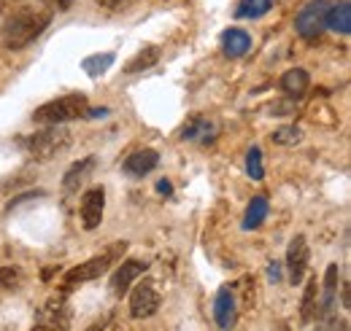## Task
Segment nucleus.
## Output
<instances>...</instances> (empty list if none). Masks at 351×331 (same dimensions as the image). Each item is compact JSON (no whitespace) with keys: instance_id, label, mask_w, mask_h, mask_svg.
<instances>
[{"instance_id":"c85d7f7f","label":"nucleus","mask_w":351,"mask_h":331,"mask_svg":"<svg viewBox=\"0 0 351 331\" xmlns=\"http://www.w3.org/2000/svg\"><path fill=\"white\" fill-rule=\"evenodd\" d=\"M267 272H270V278H273V283H276V280L281 278V267H278V264H270V267H267Z\"/></svg>"},{"instance_id":"7ed1b4c3","label":"nucleus","mask_w":351,"mask_h":331,"mask_svg":"<svg viewBox=\"0 0 351 331\" xmlns=\"http://www.w3.org/2000/svg\"><path fill=\"white\" fill-rule=\"evenodd\" d=\"M89 114L87 97L84 94H65L60 100H51L41 105L33 114V122L38 124H62V122H73V119H84Z\"/></svg>"},{"instance_id":"b1692460","label":"nucleus","mask_w":351,"mask_h":331,"mask_svg":"<svg viewBox=\"0 0 351 331\" xmlns=\"http://www.w3.org/2000/svg\"><path fill=\"white\" fill-rule=\"evenodd\" d=\"M300 140H303V132L298 127H281L273 132V143H278V146H295Z\"/></svg>"},{"instance_id":"ddd939ff","label":"nucleus","mask_w":351,"mask_h":331,"mask_svg":"<svg viewBox=\"0 0 351 331\" xmlns=\"http://www.w3.org/2000/svg\"><path fill=\"white\" fill-rule=\"evenodd\" d=\"M335 289H338V267L330 264L327 267V278H324V296H322V304H316V315L319 318H330L332 310H335ZM313 315V318H316Z\"/></svg>"},{"instance_id":"393cba45","label":"nucleus","mask_w":351,"mask_h":331,"mask_svg":"<svg viewBox=\"0 0 351 331\" xmlns=\"http://www.w3.org/2000/svg\"><path fill=\"white\" fill-rule=\"evenodd\" d=\"M22 283V272L16 267H0V289L14 291Z\"/></svg>"},{"instance_id":"f8f14e48","label":"nucleus","mask_w":351,"mask_h":331,"mask_svg":"<svg viewBox=\"0 0 351 331\" xmlns=\"http://www.w3.org/2000/svg\"><path fill=\"white\" fill-rule=\"evenodd\" d=\"M160 165V154L152 151V148H143V151H135L125 159V172L132 178H143L146 172H152L154 167Z\"/></svg>"},{"instance_id":"7c9ffc66","label":"nucleus","mask_w":351,"mask_h":331,"mask_svg":"<svg viewBox=\"0 0 351 331\" xmlns=\"http://www.w3.org/2000/svg\"><path fill=\"white\" fill-rule=\"evenodd\" d=\"M103 329H106V323H103V321H97V323H95L89 331H103Z\"/></svg>"},{"instance_id":"c756f323","label":"nucleus","mask_w":351,"mask_h":331,"mask_svg":"<svg viewBox=\"0 0 351 331\" xmlns=\"http://www.w3.org/2000/svg\"><path fill=\"white\" fill-rule=\"evenodd\" d=\"M51 5H57L60 11H65V8H71V5H73V0H51Z\"/></svg>"},{"instance_id":"aec40b11","label":"nucleus","mask_w":351,"mask_h":331,"mask_svg":"<svg viewBox=\"0 0 351 331\" xmlns=\"http://www.w3.org/2000/svg\"><path fill=\"white\" fill-rule=\"evenodd\" d=\"M276 0H241L238 5V16H246V19H257V16H265L270 8H273Z\"/></svg>"},{"instance_id":"2eb2a0df","label":"nucleus","mask_w":351,"mask_h":331,"mask_svg":"<svg viewBox=\"0 0 351 331\" xmlns=\"http://www.w3.org/2000/svg\"><path fill=\"white\" fill-rule=\"evenodd\" d=\"M221 46H224V54L230 57V59H238V57H243L249 49H252V38H249V33H243V30H227L224 36H221Z\"/></svg>"},{"instance_id":"bb28decb","label":"nucleus","mask_w":351,"mask_h":331,"mask_svg":"<svg viewBox=\"0 0 351 331\" xmlns=\"http://www.w3.org/2000/svg\"><path fill=\"white\" fill-rule=\"evenodd\" d=\"M97 5L111 8V11H119V8H125V5H128V0H97Z\"/></svg>"},{"instance_id":"f3484780","label":"nucleus","mask_w":351,"mask_h":331,"mask_svg":"<svg viewBox=\"0 0 351 331\" xmlns=\"http://www.w3.org/2000/svg\"><path fill=\"white\" fill-rule=\"evenodd\" d=\"M278 86L287 92V94H292V97H300V94H306L308 86H311V79H308V73L303 68H292V70H287L284 76H281V81Z\"/></svg>"},{"instance_id":"a211bd4d","label":"nucleus","mask_w":351,"mask_h":331,"mask_svg":"<svg viewBox=\"0 0 351 331\" xmlns=\"http://www.w3.org/2000/svg\"><path fill=\"white\" fill-rule=\"evenodd\" d=\"M157 59H160V49L157 46H146L138 57H132L130 62H128V73H141V70H149L152 65H157Z\"/></svg>"},{"instance_id":"6ab92c4d","label":"nucleus","mask_w":351,"mask_h":331,"mask_svg":"<svg viewBox=\"0 0 351 331\" xmlns=\"http://www.w3.org/2000/svg\"><path fill=\"white\" fill-rule=\"evenodd\" d=\"M267 215V200L265 197H254L252 205L246 210V218H243V229H257Z\"/></svg>"},{"instance_id":"6e6552de","label":"nucleus","mask_w":351,"mask_h":331,"mask_svg":"<svg viewBox=\"0 0 351 331\" xmlns=\"http://www.w3.org/2000/svg\"><path fill=\"white\" fill-rule=\"evenodd\" d=\"M146 267H149V261H138V259L122 261V267H119V269L114 272V278H111V293H114V296H125L128 289L132 286V280L146 272Z\"/></svg>"},{"instance_id":"a878e982","label":"nucleus","mask_w":351,"mask_h":331,"mask_svg":"<svg viewBox=\"0 0 351 331\" xmlns=\"http://www.w3.org/2000/svg\"><path fill=\"white\" fill-rule=\"evenodd\" d=\"M184 140H195V137H200V135H211V124H206L203 119H192L189 124L184 127Z\"/></svg>"},{"instance_id":"423d86ee","label":"nucleus","mask_w":351,"mask_h":331,"mask_svg":"<svg viewBox=\"0 0 351 331\" xmlns=\"http://www.w3.org/2000/svg\"><path fill=\"white\" fill-rule=\"evenodd\" d=\"M160 293L152 283H141L130 296V315L132 318H152L160 310Z\"/></svg>"},{"instance_id":"9d476101","label":"nucleus","mask_w":351,"mask_h":331,"mask_svg":"<svg viewBox=\"0 0 351 331\" xmlns=\"http://www.w3.org/2000/svg\"><path fill=\"white\" fill-rule=\"evenodd\" d=\"M41 326L51 331H68L71 329V310L62 299H49L41 310Z\"/></svg>"},{"instance_id":"4be33fe9","label":"nucleus","mask_w":351,"mask_h":331,"mask_svg":"<svg viewBox=\"0 0 351 331\" xmlns=\"http://www.w3.org/2000/svg\"><path fill=\"white\" fill-rule=\"evenodd\" d=\"M114 62V54H95V57H87L84 59V70L89 76H100L108 70V65Z\"/></svg>"},{"instance_id":"39448f33","label":"nucleus","mask_w":351,"mask_h":331,"mask_svg":"<svg viewBox=\"0 0 351 331\" xmlns=\"http://www.w3.org/2000/svg\"><path fill=\"white\" fill-rule=\"evenodd\" d=\"M327 27V5L324 0H313L295 16V30L300 33V38L316 41Z\"/></svg>"},{"instance_id":"1a4fd4ad","label":"nucleus","mask_w":351,"mask_h":331,"mask_svg":"<svg viewBox=\"0 0 351 331\" xmlns=\"http://www.w3.org/2000/svg\"><path fill=\"white\" fill-rule=\"evenodd\" d=\"M287 267H289V280H292V283H300L303 275H306V267H308V243L303 235H298V237L289 243V250H287Z\"/></svg>"},{"instance_id":"9b49d317","label":"nucleus","mask_w":351,"mask_h":331,"mask_svg":"<svg viewBox=\"0 0 351 331\" xmlns=\"http://www.w3.org/2000/svg\"><path fill=\"white\" fill-rule=\"evenodd\" d=\"M214 318H217L219 329H232V326H235L238 307H235V296H232V291L227 289V286L219 289V293H217V302H214Z\"/></svg>"},{"instance_id":"dca6fc26","label":"nucleus","mask_w":351,"mask_h":331,"mask_svg":"<svg viewBox=\"0 0 351 331\" xmlns=\"http://www.w3.org/2000/svg\"><path fill=\"white\" fill-rule=\"evenodd\" d=\"M95 170V157H87V159H82V162H76V165L71 167L68 172H65V181H62V189L68 191V194H73L84 181H87V175Z\"/></svg>"},{"instance_id":"2f4dec72","label":"nucleus","mask_w":351,"mask_h":331,"mask_svg":"<svg viewBox=\"0 0 351 331\" xmlns=\"http://www.w3.org/2000/svg\"><path fill=\"white\" fill-rule=\"evenodd\" d=\"M33 331H51V329H46V326H41V323H38V326H36Z\"/></svg>"},{"instance_id":"f03ea898","label":"nucleus","mask_w":351,"mask_h":331,"mask_svg":"<svg viewBox=\"0 0 351 331\" xmlns=\"http://www.w3.org/2000/svg\"><path fill=\"white\" fill-rule=\"evenodd\" d=\"M128 250V243H114V246H108V248L103 250V253H97V256H92L89 261L84 264H79V267H73V269H68L65 272V278H62V286L60 291L62 293H68V291H73L76 286H82V283H89V280H97L117 259H122V253Z\"/></svg>"},{"instance_id":"412c9836","label":"nucleus","mask_w":351,"mask_h":331,"mask_svg":"<svg viewBox=\"0 0 351 331\" xmlns=\"http://www.w3.org/2000/svg\"><path fill=\"white\" fill-rule=\"evenodd\" d=\"M316 296H319V286H316V280H311L306 286V293H303V307H300L303 323H308L316 315Z\"/></svg>"},{"instance_id":"20e7f679","label":"nucleus","mask_w":351,"mask_h":331,"mask_svg":"<svg viewBox=\"0 0 351 331\" xmlns=\"http://www.w3.org/2000/svg\"><path fill=\"white\" fill-rule=\"evenodd\" d=\"M68 143H71L68 129H60V127L54 124V129H41V132H36V135L27 140V151H30L33 159L46 162V159L57 157L60 151H65Z\"/></svg>"},{"instance_id":"4468645a","label":"nucleus","mask_w":351,"mask_h":331,"mask_svg":"<svg viewBox=\"0 0 351 331\" xmlns=\"http://www.w3.org/2000/svg\"><path fill=\"white\" fill-rule=\"evenodd\" d=\"M327 27L341 33V36H349L351 33V3L349 0H341L338 5L327 8Z\"/></svg>"},{"instance_id":"cd10ccee","label":"nucleus","mask_w":351,"mask_h":331,"mask_svg":"<svg viewBox=\"0 0 351 331\" xmlns=\"http://www.w3.org/2000/svg\"><path fill=\"white\" fill-rule=\"evenodd\" d=\"M157 191H160V194H165V197H171V191H173V186H171L168 181H160V183H157Z\"/></svg>"},{"instance_id":"5701e85b","label":"nucleus","mask_w":351,"mask_h":331,"mask_svg":"<svg viewBox=\"0 0 351 331\" xmlns=\"http://www.w3.org/2000/svg\"><path fill=\"white\" fill-rule=\"evenodd\" d=\"M246 172L254 178V181H263L265 167H263V151L257 146L249 148V157H246Z\"/></svg>"},{"instance_id":"f257e3e1","label":"nucleus","mask_w":351,"mask_h":331,"mask_svg":"<svg viewBox=\"0 0 351 331\" xmlns=\"http://www.w3.org/2000/svg\"><path fill=\"white\" fill-rule=\"evenodd\" d=\"M51 22V8H44L41 3H25L16 5L0 27V41L8 49H25L33 43Z\"/></svg>"},{"instance_id":"0eeeda50","label":"nucleus","mask_w":351,"mask_h":331,"mask_svg":"<svg viewBox=\"0 0 351 331\" xmlns=\"http://www.w3.org/2000/svg\"><path fill=\"white\" fill-rule=\"evenodd\" d=\"M103 207H106V191L100 186L89 189L82 197V224L84 229H97L103 221Z\"/></svg>"}]
</instances>
